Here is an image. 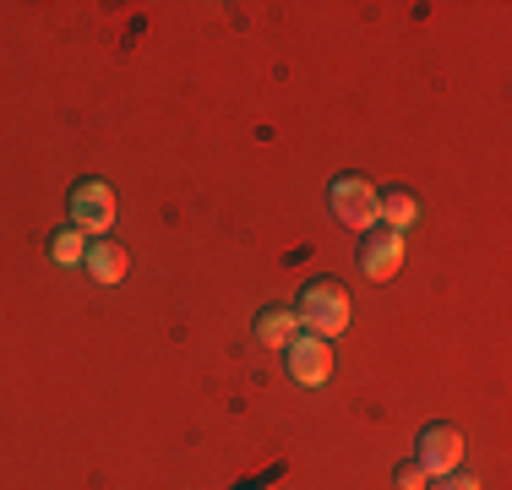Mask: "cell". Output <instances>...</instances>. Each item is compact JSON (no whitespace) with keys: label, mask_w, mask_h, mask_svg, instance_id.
Returning a JSON list of instances; mask_svg holds the SVG:
<instances>
[{"label":"cell","mask_w":512,"mask_h":490,"mask_svg":"<svg viewBox=\"0 0 512 490\" xmlns=\"http://www.w3.org/2000/svg\"><path fill=\"white\" fill-rule=\"evenodd\" d=\"M295 333H300V322H295V311H284V305H267V311L256 316V343H262V349L284 354L289 343H295Z\"/></svg>","instance_id":"ba28073f"},{"label":"cell","mask_w":512,"mask_h":490,"mask_svg":"<svg viewBox=\"0 0 512 490\" xmlns=\"http://www.w3.org/2000/svg\"><path fill=\"white\" fill-rule=\"evenodd\" d=\"M414 463H420L431 480L453 474L463 463V431H458V425H425V431L414 436Z\"/></svg>","instance_id":"277c9868"},{"label":"cell","mask_w":512,"mask_h":490,"mask_svg":"<svg viewBox=\"0 0 512 490\" xmlns=\"http://www.w3.org/2000/svg\"><path fill=\"white\" fill-rule=\"evenodd\" d=\"M284 365H289V382L322 387L327 376H333V349H327V338H316V333H295V343L284 349Z\"/></svg>","instance_id":"5b68a950"},{"label":"cell","mask_w":512,"mask_h":490,"mask_svg":"<svg viewBox=\"0 0 512 490\" xmlns=\"http://www.w3.org/2000/svg\"><path fill=\"white\" fill-rule=\"evenodd\" d=\"M109 224H115V191H109L99 175L77 180V186H71V229H82V235L104 240Z\"/></svg>","instance_id":"3957f363"},{"label":"cell","mask_w":512,"mask_h":490,"mask_svg":"<svg viewBox=\"0 0 512 490\" xmlns=\"http://www.w3.org/2000/svg\"><path fill=\"white\" fill-rule=\"evenodd\" d=\"M50 256L60 267H82V256H88V235H82V229H60V235L50 240Z\"/></svg>","instance_id":"30bf717a"},{"label":"cell","mask_w":512,"mask_h":490,"mask_svg":"<svg viewBox=\"0 0 512 490\" xmlns=\"http://www.w3.org/2000/svg\"><path fill=\"white\" fill-rule=\"evenodd\" d=\"M393 485H398V490H431V474H425L420 463H404V469L393 474Z\"/></svg>","instance_id":"8fae6325"},{"label":"cell","mask_w":512,"mask_h":490,"mask_svg":"<svg viewBox=\"0 0 512 490\" xmlns=\"http://www.w3.org/2000/svg\"><path fill=\"white\" fill-rule=\"evenodd\" d=\"M404 267V235L398 229H365V240H360V273L365 278H376V284H387V278Z\"/></svg>","instance_id":"8992f818"},{"label":"cell","mask_w":512,"mask_h":490,"mask_svg":"<svg viewBox=\"0 0 512 490\" xmlns=\"http://www.w3.org/2000/svg\"><path fill=\"white\" fill-rule=\"evenodd\" d=\"M376 218H382L387 229H398V235H404L414 218H420V202H414V196H409L404 186H393V191L382 196V202H376Z\"/></svg>","instance_id":"9c48e42d"},{"label":"cell","mask_w":512,"mask_h":490,"mask_svg":"<svg viewBox=\"0 0 512 490\" xmlns=\"http://www.w3.org/2000/svg\"><path fill=\"white\" fill-rule=\"evenodd\" d=\"M349 316H355V300L338 278H311L295 300V322L300 333H316V338H338L349 333Z\"/></svg>","instance_id":"6da1fadb"},{"label":"cell","mask_w":512,"mask_h":490,"mask_svg":"<svg viewBox=\"0 0 512 490\" xmlns=\"http://www.w3.org/2000/svg\"><path fill=\"white\" fill-rule=\"evenodd\" d=\"M431 485H436V490H480V480H474V474H458V469L442 474V480H431Z\"/></svg>","instance_id":"7c38bea8"},{"label":"cell","mask_w":512,"mask_h":490,"mask_svg":"<svg viewBox=\"0 0 512 490\" xmlns=\"http://www.w3.org/2000/svg\"><path fill=\"white\" fill-rule=\"evenodd\" d=\"M327 202H333V218L344 229H376V202H382V191L365 175H338L333 186H327Z\"/></svg>","instance_id":"7a4b0ae2"},{"label":"cell","mask_w":512,"mask_h":490,"mask_svg":"<svg viewBox=\"0 0 512 490\" xmlns=\"http://www.w3.org/2000/svg\"><path fill=\"white\" fill-rule=\"evenodd\" d=\"M82 267H88L93 284H120L126 278V245L120 240H88V256H82Z\"/></svg>","instance_id":"52a82bcc"}]
</instances>
